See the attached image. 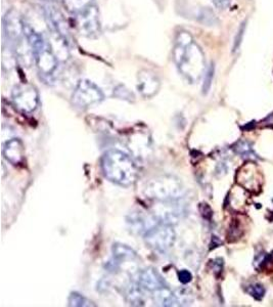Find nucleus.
<instances>
[{"instance_id":"obj_1","label":"nucleus","mask_w":273,"mask_h":307,"mask_svg":"<svg viewBox=\"0 0 273 307\" xmlns=\"http://www.w3.org/2000/svg\"><path fill=\"white\" fill-rule=\"evenodd\" d=\"M173 59L179 73L191 83L199 81L206 73V61L202 48L185 30H181L175 36Z\"/></svg>"},{"instance_id":"obj_2","label":"nucleus","mask_w":273,"mask_h":307,"mask_svg":"<svg viewBox=\"0 0 273 307\" xmlns=\"http://www.w3.org/2000/svg\"><path fill=\"white\" fill-rule=\"evenodd\" d=\"M104 176L116 184L130 186L137 178L138 169L132 158L119 150H110L102 158Z\"/></svg>"},{"instance_id":"obj_3","label":"nucleus","mask_w":273,"mask_h":307,"mask_svg":"<svg viewBox=\"0 0 273 307\" xmlns=\"http://www.w3.org/2000/svg\"><path fill=\"white\" fill-rule=\"evenodd\" d=\"M25 32L28 41L31 45L34 62L39 72L46 76L53 74L57 68L58 61L51 42L47 41L42 34L36 32L33 28L27 24Z\"/></svg>"},{"instance_id":"obj_4","label":"nucleus","mask_w":273,"mask_h":307,"mask_svg":"<svg viewBox=\"0 0 273 307\" xmlns=\"http://www.w3.org/2000/svg\"><path fill=\"white\" fill-rule=\"evenodd\" d=\"M183 194V186L178 178L171 175L154 177L146 182L144 195L146 198L157 201H174Z\"/></svg>"},{"instance_id":"obj_5","label":"nucleus","mask_w":273,"mask_h":307,"mask_svg":"<svg viewBox=\"0 0 273 307\" xmlns=\"http://www.w3.org/2000/svg\"><path fill=\"white\" fill-rule=\"evenodd\" d=\"M144 241L150 248L158 252L169 250L175 243L176 235L168 223H155L143 235Z\"/></svg>"},{"instance_id":"obj_6","label":"nucleus","mask_w":273,"mask_h":307,"mask_svg":"<svg viewBox=\"0 0 273 307\" xmlns=\"http://www.w3.org/2000/svg\"><path fill=\"white\" fill-rule=\"evenodd\" d=\"M102 89L88 79H82L77 83L72 94V103L78 108H88L103 100Z\"/></svg>"},{"instance_id":"obj_7","label":"nucleus","mask_w":273,"mask_h":307,"mask_svg":"<svg viewBox=\"0 0 273 307\" xmlns=\"http://www.w3.org/2000/svg\"><path fill=\"white\" fill-rule=\"evenodd\" d=\"M74 23L77 31L82 36L88 38L97 37L102 31L99 7L94 4L85 12L75 16Z\"/></svg>"},{"instance_id":"obj_8","label":"nucleus","mask_w":273,"mask_h":307,"mask_svg":"<svg viewBox=\"0 0 273 307\" xmlns=\"http://www.w3.org/2000/svg\"><path fill=\"white\" fill-rule=\"evenodd\" d=\"M26 24L19 13L12 8L3 17V32L7 41L13 47L21 43L27 38L25 32Z\"/></svg>"},{"instance_id":"obj_9","label":"nucleus","mask_w":273,"mask_h":307,"mask_svg":"<svg viewBox=\"0 0 273 307\" xmlns=\"http://www.w3.org/2000/svg\"><path fill=\"white\" fill-rule=\"evenodd\" d=\"M13 103L17 110L24 113L34 112L39 105V94L37 89L28 83L16 86L12 93Z\"/></svg>"},{"instance_id":"obj_10","label":"nucleus","mask_w":273,"mask_h":307,"mask_svg":"<svg viewBox=\"0 0 273 307\" xmlns=\"http://www.w3.org/2000/svg\"><path fill=\"white\" fill-rule=\"evenodd\" d=\"M45 18L52 35L53 41H58L68 45V36H69V28L66 22L64 15L52 5L45 7Z\"/></svg>"},{"instance_id":"obj_11","label":"nucleus","mask_w":273,"mask_h":307,"mask_svg":"<svg viewBox=\"0 0 273 307\" xmlns=\"http://www.w3.org/2000/svg\"><path fill=\"white\" fill-rule=\"evenodd\" d=\"M161 88V81L158 75L152 70L143 69L137 75V90L145 98L157 94Z\"/></svg>"},{"instance_id":"obj_12","label":"nucleus","mask_w":273,"mask_h":307,"mask_svg":"<svg viewBox=\"0 0 273 307\" xmlns=\"http://www.w3.org/2000/svg\"><path fill=\"white\" fill-rule=\"evenodd\" d=\"M136 284L142 290L153 293L168 287L165 280L162 278V275L154 269H152V267L138 272L137 278H136Z\"/></svg>"},{"instance_id":"obj_13","label":"nucleus","mask_w":273,"mask_h":307,"mask_svg":"<svg viewBox=\"0 0 273 307\" xmlns=\"http://www.w3.org/2000/svg\"><path fill=\"white\" fill-rule=\"evenodd\" d=\"M3 156L5 159L15 166L25 162V147L19 138H12L3 145Z\"/></svg>"},{"instance_id":"obj_14","label":"nucleus","mask_w":273,"mask_h":307,"mask_svg":"<svg viewBox=\"0 0 273 307\" xmlns=\"http://www.w3.org/2000/svg\"><path fill=\"white\" fill-rule=\"evenodd\" d=\"M155 223L153 217L149 215H143L142 212H133L130 213L127 218V224L129 230L133 234L144 235L151 227H153Z\"/></svg>"},{"instance_id":"obj_15","label":"nucleus","mask_w":273,"mask_h":307,"mask_svg":"<svg viewBox=\"0 0 273 307\" xmlns=\"http://www.w3.org/2000/svg\"><path fill=\"white\" fill-rule=\"evenodd\" d=\"M112 252L114 256V266H119L122 262L133 261L137 258V255H136L133 249H131L128 246L119 243L114 244Z\"/></svg>"},{"instance_id":"obj_16","label":"nucleus","mask_w":273,"mask_h":307,"mask_svg":"<svg viewBox=\"0 0 273 307\" xmlns=\"http://www.w3.org/2000/svg\"><path fill=\"white\" fill-rule=\"evenodd\" d=\"M64 7L71 16L75 17L95 4V0H63Z\"/></svg>"},{"instance_id":"obj_17","label":"nucleus","mask_w":273,"mask_h":307,"mask_svg":"<svg viewBox=\"0 0 273 307\" xmlns=\"http://www.w3.org/2000/svg\"><path fill=\"white\" fill-rule=\"evenodd\" d=\"M233 150L239 155H240L243 158H249V159H256V153L253 150L252 145L250 143L246 141H240L235 146H233Z\"/></svg>"},{"instance_id":"obj_18","label":"nucleus","mask_w":273,"mask_h":307,"mask_svg":"<svg viewBox=\"0 0 273 307\" xmlns=\"http://www.w3.org/2000/svg\"><path fill=\"white\" fill-rule=\"evenodd\" d=\"M68 302H69L70 306H74V307H81V306H89V305H91V304H89V301L87 300L83 295L77 293V292H72L71 293Z\"/></svg>"},{"instance_id":"obj_19","label":"nucleus","mask_w":273,"mask_h":307,"mask_svg":"<svg viewBox=\"0 0 273 307\" xmlns=\"http://www.w3.org/2000/svg\"><path fill=\"white\" fill-rule=\"evenodd\" d=\"M114 95L116 97L120 98V100H125V101H133L135 98L134 94L124 85L117 86L114 90Z\"/></svg>"},{"instance_id":"obj_20","label":"nucleus","mask_w":273,"mask_h":307,"mask_svg":"<svg viewBox=\"0 0 273 307\" xmlns=\"http://www.w3.org/2000/svg\"><path fill=\"white\" fill-rule=\"evenodd\" d=\"M247 292L252 296L254 297L257 300H261L265 295V288L260 284H253L248 286Z\"/></svg>"},{"instance_id":"obj_21","label":"nucleus","mask_w":273,"mask_h":307,"mask_svg":"<svg viewBox=\"0 0 273 307\" xmlns=\"http://www.w3.org/2000/svg\"><path fill=\"white\" fill-rule=\"evenodd\" d=\"M214 77V66L211 65L208 70L205 73V79H204V85H203V91L204 93H207L211 87L212 81Z\"/></svg>"},{"instance_id":"obj_22","label":"nucleus","mask_w":273,"mask_h":307,"mask_svg":"<svg viewBox=\"0 0 273 307\" xmlns=\"http://www.w3.org/2000/svg\"><path fill=\"white\" fill-rule=\"evenodd\" d=\"M245 30H246V24L243 23L241 24V26L239 27V31H238V34L235 38V43H233V52H237L238 49L239 48L240 46V43L242 41V37H243V34H245Z\"/></svg>"},{"instance_id":"obj_23","label":"nucleus","mask_w":273,"mask_h":307,"mask_svg":"<svg viewBox=\"0 0 273 307\" xmlns=\"http://www.w3.org/2000/svg\"><path fill=\"white\" fill-rule=\"evenodd\" d=\"M178 280L181 284L187 285L192 281V274L187 270H182L178 272Z\"/></svg>"},{"instance_id":"obj_24","label":"nucleus","mask_w":273,"mask_h":307,"mask_svg":"<svg viewBox=\"0 0 273 307\" xmlns=\"http://www.w3.org/2000/svg\"><path fill=\"white\" fill-rule=\"evenodd\" d=\"M214 5L219 9H225L230 5L231 0H212Z\"/></svg>"}]
</instances>
